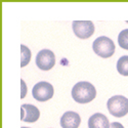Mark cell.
<instances>
[{
	"label": "cell",
	"instance_id": "6da1fadb",
	"mask_svg": "<svg viewBox=\"0 0 128 128\" xmlns=\"http://www.w3.org/2000/svg\"><path fill=\"white\" fill-rule=\"evenodd\" d=\"M96 96L95 87L89 82L81 81L74 85L72 89V98L79 104H88Z\"/></svg>",
	"mask_w": 128,
	"mask_h": 128
},
{
	"label": "cell",
	"instance_id": "7a4b0ae2",
	"mask_svg": "<svg viewBox=\"0 0 128 128\" xmlns=\"http://www.w3.org/2000/svg\"><path fill=\"white\" fill-rule=\"evenodd\" d=\"M106 106L112 116L121 118L128 113V98L123 95H114L109 98Z\"/></svg>",
	"mask_w": 128,
	"mask_h": 128
},
{
	"label": "cell",
	"instance_id": "3957f363",
	"mask_svg": "<svg viewBox=\"0 0 128 128\" xmlns=\"http://www.w3.org/2000/svg\"><path fill=\"white\" fill-rule=\"evenodd\" d=\"M92 48L98 56L104 58L112 56L115 52V44L113 40L106 36H100L95 39L93 41Z\"/></svg>",
	"mask_w": 128,
	"mask_h": 128
},
{
	"label": "cell",
	"instance_id": "277c9868",
	"mask_svg": "<svg viewBox=\"0 0 128 128\" xmlns=\"http://www.w3.org/2000/svg\"><path fill=\"white\" fill-rule=\"evenodd\" d=\"M33 98L38 102H46L53 96V87L48 82L41 81L35 84L32 90Z\"/></svg>",
	"mask_w": 128,
	"mask_h": 128
},
{
	"label": "cell",
	"instance_id": "5b68a950",
	"mask_svg": "<svg viewBox=\"0 0 128 128\" xmlns=\"http://www.w3.org/2000/svg\"><path fill=\"white\" fill-rule=\"evenodd\" d=\"M73 31L80 39H88L94 33V25L90 20H74Z\"/></svg>",
	"mask_w": 128,
	"mask_h": 128
},
{
	"label": "cell",
	"instance_id": "8992f818",
	"mask_svg": "<svg viewBox=\"0 0 128 128\" xmlns=\"http://www.w3.org/2000/svg\"><path fill=\"white\" fill-rule=\"evenodd\" d=\"M36 65L40 70L48 71L56 65L54 53L49 49H42L36 56Z\"/></svg>",
	"mask_w": 128,
	"mask_h": 128
},
{
	"label": "cell",
	"instance_id": "52a82bcc",
	"mask_svg": "<svg viewBox=\"0 0 128 128\" xmlns=\"http://www.w3.org/2000/svg\"><path fill=\"white\" fill-rule=\"evenodd\" d=\"M20 108H22V115H20V120L22 121L28 123H34L39 119L40 112L35 106L25 104H22Z\"/></svg>",
	"mask_w": 128,
	"mask_h": 128
},
{
	"label": "cell",
	"instance_id": "ba28073f",
	"mask_svg": "<svg viewBox=\"0 0 128 128\" xmlns=\"http://www.w3.org/2000/svg\"><path fill=\"white\" fill-rule=\"evenodd\" d=\"M80 123L81 118L76 112L68 111L60 118V126L62 128H78Z\"/></svg>",
	"mask_w": 128,
	"mask_h": 128
},
{
	"label": "cell",
	"instance_id": "9c48e42d",
	"mask_svg": "<svg viewBox=\"0 0 128 128\" xmlns=\"http://www.w3.org/2000/svg\"><path fill=\"white\" fill-rule=\"evenodd\" d=\"M111 124L109 119L100 113L93 114L88 120V127L89 128H110Z\"/></svg>",
	"mask_w": 128,
	"mask_h": 128
},
{
	"label": "cell",
	"instance_id": "30bf717a",
	"mask_svg": "<svg viewBox=\"0 0 128 128\" xmlns=\"http://www.w3.org/2000/svg\"><path fill=\"white\" fill-rule=\"evenodd\" d=\"M117 71L122 76H128V56H121L117 62Z\"/></svg>",
	"mask_w": 128,
	"mask_h": 128
},
{
	"label": "cell",
	"instance_id": "8fae6325",
	"mask_svg": "<svg viewBox=\"0 0 128 128\" xmlns=\"http://www.w3.org/2000/svg\"><path fill=\"white\" fill-rule=\"evenodd\" d=\"M118 43L120 47L128 50V29H125L120 32L118 36Z\"/></svg>",
	"mask_w": 128,
	"mask_h": 128
},
{
	"label": "cell",
	"instance_id": "7c38bea8",
	"mask_svg": "<svg viewBox=\"0 0 128 128\" xmlns=\"http://www.w3.org/2000/svg\"><path fill=\"white\" fill-rule=\"evenodd\" d=\"M20 49H22V62H20V67H25L30 62L31 51L25 45H20Z\"/></svg>",
	"mask_w": 128,
	"mask_h": 128
},
{
	"label": "cell",
	"instance_id": "4fadbf2b",
	"mask_svg": "<svg viewBox=\"0 0 128 128\" xmlns=\"http://www.w3.org/2000/svg\"><path fill=\"white\" fill-rule=\"evenodd\" d=\"M110 128H124V126H123L121 123H118V122H113V123H111Z\"/></svg>",
	"mask_w": 128,
	"mask_h": 128
},
{
	"label": "cell",
	"instance_id": "5bb4252c",
	"mask_svg": "<svg viewBox=\"0 0 128 128\" xmlns=\"http://www.w3.org/2000/svg\"><path fill=\"white\" fill-rule=\"evenodd\" d=\"M22 98H25V95H26V86H25V82L24 80H22Z\"/></svg>",
	"mask_w": 128,
	"mask_h": 128
},
{
	"label": "cell",
	"instance_id": "9a60e30c",
	"mask_svg": "<svg viewBox=\"0 0 128 128\" xmlns=\"http://www.w3.org/2000/svg\"><path fill=\"white\" fill-rule=\"evenodd\" d=\"M22 128H29V127H22Z\"/></svg>",
	"mask_w": 128,
	"mask_h": 128
}]
</instances>
